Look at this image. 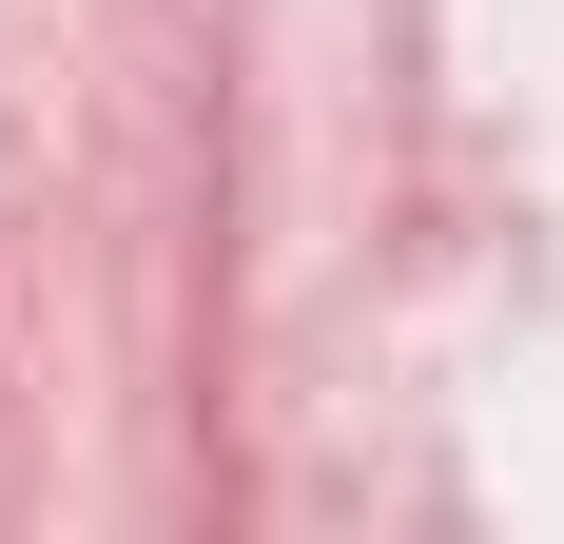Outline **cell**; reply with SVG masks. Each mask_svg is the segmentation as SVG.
<instances>
[]
</instances>
